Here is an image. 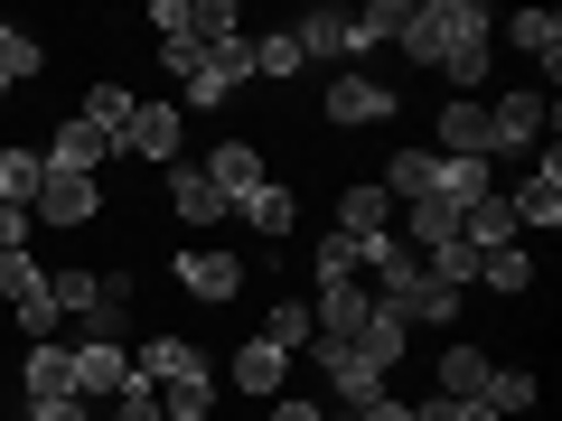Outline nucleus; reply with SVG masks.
Masks as SVG:
<instances>
[{"label": "nucleus", "mask_w": 562, "mask_h": 421, "mask_svg": "<svg viewBox=\"0 0 562 421\" xmlns=\"http://www.w3.org/2000/svg\"><path fill=\"white\" fill-rule=\"evenodd\" d=\"M487 29H497V20H487L479 0H403L394 57L422 66V76H441L450 94H479V84H487V57H497Z\"/></svg>", "instance_id": "1"}, {"label": "nucleus", "mask_w": 562, "mask_h": 421, "mask_svg": "<svg viewBox=\"0 0 562 421\" xmlns=\"http://www.w3.org/2000/svg\"><path fill=\"white\" fill-rule=\"evenodd\" d=\"M543 140H553V103H543L535 84L487 94V169H497V160H535Z\"/></svg>", "instance_id": "2"}, {"label": "nucleus", "mask_w": 562, "mask_h": 421, "mask_svg": "<svg viewBox=\"0 0 562 421\" xmlns=\"http://www.w3.org/2000/svg\"><path fill=\"white\" fill-rule=\"evenodd\" d=\"M394 113H403L394 76H366V66H347V76L319 84V122H328V132H375V122H394Z\"/></svg>", "instance_id": "3"}, {"label": "nucleus", "mask_w": 562, "mask_h": 421, "mask_svg": "<svg viewBox=\"0 0 562 421\" xmlns=\"http://www.w3.org/2000/svg\"><path fill=\"white\" fill-rule=\"evenodd\" d=\"M310 365H319V384L347 402V412H366V402H384V394H394V375H384V365H366L347 338H319V346H310Z\"/></svg>", "instance_id": "4"}, {"label": "nucleus", "mask_w": 562, "mask_h": 421, "mask_svg": "<svg viewBox=\"0 0 562 421\" xmlns=\"http://www.w3.org/2000/svg\"><path fill=\"white\" fill-rule=\"evenodd\" d=\"M506 206H516V235H525V225H535V235L562 225V140H543L535 160H525V179L506 187Z\"/></svg>", "instance_id": "5"}, {"label": "nucleus", "mask_w": 562, "mask_h": 421, "mask_svg": "<svg viewBox=\"0 0 562 421\" xmlns=\"http://www.w3.org/2000/svg\"><path fill=\"white\" fill-rule=\"evenodd\" d=\"M169 281H179L198 309H216V300L244 291V253H225V243H188V253H169Z\"/></svg>", "instance_id": "6"}, {"label": "nucleus", "mask_w": 562, "mask_h": 421, "mask_svg": "<svg viewBox=\"0 0 562 421\" xmlns=\"http://www.w3.org/2000/svg\"><path fill=\"white\" fill-rule=\"evenodd\" d=\"M113 160H140V169H169V160H188V113H179V103H140Z\"/></svg>", "instance_id": "7"}, {"label": "nucleus", "mask_w": 562, "mask_h": 421, "mask_svg": "<svg viewBox=\"0 0 562 421\" xmlns=\"http://www.w3.org/2000/svg\"><path fill=\"white\" fill-rule=\"evenodd\" d=\"M132 375L150 384V394H169V384H198V375H216V365H206V346H198V338L160 328V338H140V346H132Z\"/></svg>", "instance_id": "8"}, {"label": "nucleus", "mask_w": 562, "mask_h": 421, "mask_svg": "<svg viewBox=\"0 0 562 421\" xmlns=\"http://www.w3.org/2000/svg\"><path fill=\"white\" fill-rule=\"evenodd\" d=\"M160 197H169V216H179L188 235H216V225L235 216V206L216 197V179H206L198 160H169V169H160Z\"/></svg>", "instance_id": "9"}, {"label": "nucleus", "mask_w": 562, "mask_h": 421, "mask_svg": "<svg viewBox=\"0 0 562 421\" xmlns=\"http://www.w3.org/2000/svg\"><path fill=\"white\" fill-rule=\"evenodd\" d=\"M431 160H487V94L431 103Z\"/></svg>", "instance_id": "10"}, {"label": "nucleus", "mask_w": 562, "mask_h": 421, "mask_svg": "<svg viewBox=\"0 0 562 421\" xmlns=\"http://www.w3.org/2000/svg\"><path fill=\"white\" fill-rule=\"evenodd\" d=\"M29 402H76V346H66V338L20 346V412H29Z\"/></svg>", "instance_id": "11"}, {"label": "nucleus", "mask_w": 562, "mask_h": 421, "mask_svg": "<svg viewBox=\"0 0 562 421\" xmlns=\"http://www.w3.org/2000/svg\"><path fill=\"white\" fill-rule=\"evenodd\" d=\"M38 160H47V179H94V169L113 160V140H103L94 122H76V113H66V122H57V140H47Z\"/></svg>", "instance_id": "12"}, {"label": "nucleus", "mask_w": 562, "mask_h": 421, "mask_svg": "<svg viewBox=\"0 0 562 421\" xmlns=\"http://www.w3.org/2000/svg\"><path fill=\"white\" fill-rule=\"evenodd\" d=\"M132 384V346L113 338H76V402H113Z\"/></svg>", "instance_id": "13"}, {"label": "nucleus", "mask_w": 562, "mask_h": 421, "mask_svg": "<svg viewBox=\"0 0 562 421\" xmlns=\"http://www.w3.org/2000/svg\"><path fill=\"white\" fill-rule=\"evenodd\" d=\"M29 216L57 225V235H76V225H94V216H103V179H47Z\"/></svg>", "instance_id": "14"}, {"label": "nucleus", "mask_w": 562, "mask_h": 421, "mask_svg": "<svg viewBox=\"0 0 562 421\" xmlns=\"http://www.w3.org/2000/svg\"><path fill=\"white\" fill-rule=\"evenodd\" d=\"M198 169H206V179H216V197H225V206H244V197H254L262 179H272V169H262V150H254V140H216V150H206Z\"/></svg>", "instance_id": "15"}, {"label": "nucleus", "mask_w": 562, "mask_h": 421, "mask_svg": "<svg viewBox=\"0 0 562 421\" xmlns=\"http://www.w3.org/2000/svg\"><path fill=\"white\" fill-rule=\"evenodd\" d=\"M85 338H113V346H132V272H94V300H85Z\"/></svg>", "instance_id": "16"}, {"label": "nucleus", "mask_w": 562, "mask_h": 421, "mask_svg": "<svg viewBox=\"0 0 562 421\" xmlns=\"http://www.w3.org/2000/svg\"><path fill=\"white\" fill-rule=\"evenodd\" d=\"M225 384H235V394H254V402H272L281 384H291V356H281V346H262V338H244L235 356H225Z\"/></svg>", "instance_id": "17"}, {"label": "nucleus", "mask_w": 562, "mask_h": 421, "mask_svg": "<svg viewBox=\"0 0 562 421\" xmlns=\"http://www.w3.org/2000/svg\"><path fill=\"white\" fill-rule=\"evenodd\" d=\"M487 375H497V356H487L479 338H450V346H441V365H431V384H441L450 402H479V384H487Z\"/></svg>", "instance_id": "18"}, {"label": "nucleus", "mask_w": 562, "mask_h": 421, "mask_svg": "<svg viewBox=\"0 0 562 421\" xmlns=\"http://www.w3.org/2000/svg\"><path fill=\"white\" fill-rule=\"evenodd\" d=\"M479 412H487V421H516V412H543V375H535V365H497V375L479 384Z\"/></svg>", "instance_id": "19"}, {"label": "nucleus", "mask_w": 562, "mask_h": 421, "mask_svg": "<svg viewBox=\"0 0 562 421\" xmlns=\"http://www.w3.org/2000/svg\"><path fill=\"white\" fill-rule=\"evenodd\" d=\"M235 216H244V225H254V235H262V243H291V235H301V197H291V187H281V179H262V187H254V197H244V206H235Z\"/></svg>", "instance_id": "20"}, {"label": "nucleus", "mask_w": 562, "mask_h": 421, "mask_svg": "<svg viewBox=\"0 0 562 421\" xmlns=\"http://www.w3.org/2000/svg\"><path fill=\"white\" fill-rule=\"evenodd\" d=\"M460 243H469V253H506V243H516V206H506V187H487L479 206H460Z\"/></svg>", "instance_id": "21"}, {"label": "nucleus", "mask_w": 562, "mask_h": 421, "mask_svg": "<svg viewBox=\"0 0 562 421\" xmlns=\"http://www.w3.org/2000/svg\"><path fill=\"white\" fill-rule=\"evenodd\" d=\"M338 235H357V243L366 235H394V197H384L375 179H347L338 187Z\"/></svg>", "instance_id": "22"}, {"label": "nucleus", "mask_w": 562, "mask_h": 421, "mask_svg": "<svg viewBox=\"0 0 562 421\" xmlns=\"http://www.w3.org/2000/svg\"><path fill=\"white\" fill-rule=\"evenodd\" d=\"M347 346H357L366 365H384V375H394V365H403V346H413V328H403V309H394V300H375V309H366V328H357Z\"/></svg>", "instance_id": "23"}, {"label": "nucleus", "mask_w": 562, "mask_h": 421, "mask_svg": "<svg viewBox=\"0 0 562 421\" xmlns=\"http://www.w3.org/2000/svg\"><path fill=\"white\" fill-rule=\"evenodd\" d=\"M132 113H140V94H132V84H113V76H103V84H85V103H76V122H94V132L113 140V150H122V132H132Z\"/></svg>", "instance_id": "24"}, {"label": "nucleus", "mask_w": 562, "mask_h": 421, "mask_svg": "<svg viewBox=\"0 0 562 421\" xmlns=\"http://www.w3.org/2000/svg\"><path fill=\"white\" fill-rule=\"evenodd\" d=\"M497 29H506V47H516V57L543 66V76L562 66V20H553V10H516V20H497Z\"/></svg>", "instance_id": "25"}, {"label": "nucleus", "mask_w": 562, "mask_h": 421, "mask_svg": "<svg viewBox=\"0 0 562 421\" xmlns=\"http://www.w3.org/2000/svg\"><path fill=\"white\" fill-rule=\"evenodd\" d=\"M403 243H413V253L460 243V206H450V197H413V206H403Z\"/></svg>", "instance_id": "26"}, {"label": "nucleus", "mask_w": 562, "mask_h": 421, "mask_svg": "<svg viewBox=\"0 0 562 421\" xmlns=\"http://www.w3.org/2000/svg\"><path fill=\"white\" fill-rule=\"evenodd\" d=\"M375 187L394 206H413V197H431V187H441V160H431V150H394V160L375 169Z\"/></svg>", "instance_id": "27"}, {"label": "nucleus", "mask_w": 562, "mask_h": 421, "mask_svg": "<svg viewBox=\"0 0 562 421\" xmlns=\"http://www.w3.org/2000/svg\"><path fill=\"white\" fill-rule=\"evenodd\" d=\"M366 309H375V291H366V281H338V291H319V300H310V319H319V338H357Z\"/></svg>", "instance_id": "28"}, {"label": "nucleus", "mask_w": 562, "mask_h": 421, "mask_svg": "<svg viewBox=\"0 0 562 421\" xmlns=\"http://www.w3.org/2000/svg\"><path fill=\"white\" fill-rule=\"evenodd\" d=\"M254 338H262V346H281V356H310V346H319V319H310V300H272Z\"/></svg>", "instance_id": "29"}, {"label": "nucleus", "mask_w": 562, "mask_h": 421, "mask_svg": "<svg viewBox=\"0 0 562 421\" xmlns=\"http://www.w3.org/2000/svg\"><path fill=\"white\" fill-rule=\"evenodd\" d=\"M38 187H47V160L29 140H0V206H38Z\"/></svg>", "instance_id": "30"}, {"label": "nucleus", "mask_w": 562, "mask_h": 421, "mask_svg": "<svg viewBox=\"0 0 562 421\" xmlns=\"http://www.w3.org/2000/svg\"><path fill=\"white\" fill-rule=\"evenodd\" d=\"M38 76H47V47L29 38V29H10V20H0V103L20 94V84H38Z\"/></svg>", "instance_id": "31"}, {"label": "nucleus", "mask_w": 562, "mask_h": 421, "mask_svg": "<svg viewBox=\"0 0 562 421\" xmlns=\"http://www.w3.org/2000/svg\"><path fill=\"white\" fill-rule=\"evenodd\" d=\"M479 291H497V300H525V291H535V253H525V243H506V253H479Z\"/></svg>", "instance_id": "32"}, {"label": "nucleus", "mask_w": 562, "mask_h": 421, "mask_svg": "<svg viewBox=\"0 0 562 421\" xmlns=\"http://www.w3.org/2000/svg\"><path fill=\"white\" fill-rule=\"evenodd\" d=\"M310 262H319V291H338V281H366V243H357V235H338V225L319 235V253H310Z\"/></svg>", "instance_id": "33"}, {"label": "nucleus", "mask_w": 562, "mask_h": 421, "mask_svg": "<svg viewBox=\"0 0 562 421\" xmlns=\"http://www.w3.org/2000/svg\"><path fill=\"white\" fill-rule=\"evenodd\" d=\"M38 291H47V262H38V253H0V300L29 309Z\"/></svg>", "instance_id": "34"}, {"label": "nucleus", "mask_w": 562, "mask_h": 421, "mask_svg": "<svg viewBox=\"0 0 562 421\" xmlns=\"http://www.w3.org/2000/svg\"><path fill=\"white\" fill-rule=\"evenodd\" d=\"M254 76H262V84H291V76H301V47H291V29H262V38H254Z\"/></svg>", "instance_id": "35"}, {"label": "nucleus", "mask_w": 562, "mask_h": 421, "mask_svg": "<svg viewBox=\"0 0 562 421\" xmlns=\"http://www.w3.org/2000/svg\"><path fill=\"white\" fill-rule=\"evenodd\" d=\"M160 421H216V375L169 384V394H160Z\"/></svg>", "instance_id": "36"}, {"label": "nucleus", "mask_w": 562, "mask_h": 421, "mask_svg": "<svg viewBox=\"0 0 562 421\" xmlns=\"http://www.w3.org/2000/svg\"><path fill=\"white\" fill-rule=\"evenodd\" d=\"M394 29H403V0H366V10H357V38L366 47H394Z\"/></svg>", "instance_id": "37"}, {"label": "nucleus", "mask_w": 562, "mask_h": 421, "mask_svg": "<svg viewBox=\"0 0 562 421\" xmlns=\"http://www.w3.org/2000/svg\"><path fill=\"white\" fill-rule=\"evenodd\" d=\"M103 421H160V394H150V384H122V394H113V412H103Z\"/></svg>", "instance_id": "38"}, {"label": "nucleus", "mask_w": 562, "mask_h": 421, "mask_svg": "<svg viewBox=\"0 0 562 421\" xmlns=\"http://www.w3.org/2000/svg\"><path fill=\"white\" fill-rule=\"evenodd\" d=\"M29 243H38V216L29 206H0V253H29Z\"/></svg>", "instance_id": "39"}, {"label": "nucleus", "mask_w": 562, "mask_h": 421, "mask_svg": "<svg viewBox=\"0 0 562 421\" xmlns=\"http://www.w3.org/2000/svg\"><path fill=\"white\" fill-rule=\"evenodd\" d=\"M150 29H160V38H198V29H188V0H150Z\"/></svg>", "instance_id": "40"}, {"label": "nucleus", "mask_w": 562, "mask_h": 421, "mask_svg": "<svg viewBox=\"0 0 562 421\" xmlns=\"http://www.w3.org/2000/svg\"><path fill=\"white\" fill-rule=\"evenodd\" d=\"M20 421H94V402H29Z\"/></svg>", "instance_id": "41"}, {"label": "nucleus", "mask_w": 562, "mask_h": 421, "mask_svg": "<svg viewBox=\"0 0 562 421\" xmlns=\"http://www.w3.org/2000/svg\"><path fill=\"white\" fill-rule=\"evenodd\" d=\"M272 421H319V394H272Z\"/></svg>", "instance_id": "42"}, {"label": "nucleus", "mask_w": 562, "mask_h": 421, "mask_svg": "<svg viewBox=\"0 0 562 421\" xmlns=\"http://www.w3.org/2000/svg\"><path fill=\"white\" fill-rule=\"evenodd\" d=\"M357 421H413V402H403V394H384V402H366Z\"/></svg>", "instance_id": "43"}, {"label": "nucleus", "mask_w": 562, "mask_h": 421, "mask_svg": "<svg viewBox=\"0 0 562 421\" xmlns=\"http://www.w3.org/2000/svg\"><path fill=\"white\" fill-rule=\"evenodd\" d=\"M319 421H357V412H319Z\"/></svg>", "instance_id": "44"}, {"label": "nucleus", "mask_w": 562, "mask_h": 421, "mask_svg": "<svg viewBox=\"0 0 562 421\" xmlns=\"http://www.w3.org/2000/svg\"><path fill=\"white\" fill-rule=\"evenodd\" d=\"M10 421H20V412H10Z\"/></svg>", "instance_id": "45"}]
</instances>
